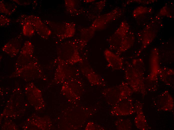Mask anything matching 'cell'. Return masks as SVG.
I'll list each match as a JSON object with an SVG mask.
<instances>
[{"mask_svg": "<svg viewBox=\"0 0 174 130\" xmlns=\"http://www.w3.org/2000/svg\"><path fill=\"white\" fill-rule=\"evenodd\" d=\"M144 70L136 68L132 64H128L125 68L124 74L126 82L133 92L144 96L147 92L144 84Z\"/></svg>", "mask_w": 174, "mask_h": 130, "instance_id": "cell-1", "label": "cell"}, {"mask_svg": "<svg viewBox=\"0 0 174 130\" xmlns=\"http://www.w3.org/2000/svg\"><path fill=\"white\" fill-rule=\"evenodd\" d=\"M133 92L126 82H122L118 85L106 88L102 94L108 100V103L114 106L129 97Z\"/></svg>", "mask_w": 174, "mask_h": 130, "instance_id": "cell-2", "label": "cell"}, {"mask_svg": "<svg viewBox=\"0 0 174 130\" xmlns=\"http://www.w3.org/2000/svg\"><path fill=\"white\" fill-rule=\"evenodd\" d=\"M129 30L128 23L125 21L122 22L115 32L108 38L109 49L116 51L128 33Z\"/></svg>", "mask_w": 174, "mask_h": 130, "instance_id": "cell-3", "label": "cell"}, {"mask_svg": "<svg viewBox=\"0 0 174 130\" xmlns=\"http://www.w3.org/2000/svg\"><path fill=\"white\" fill-rule=\"evenodd\" d=\"M111 113L116 116L128 115L135 112L132 100L128 97L113 106Z\"/></svg>", "mask_w": 174, "mask_h": 130, "instance_id": "cell-4", "label": "cell"}, {"mask_svg": "<svg viewBox=\"0 0 174 130\" xmlns=\"http://www.w3.org/2000/svg\"><path fill=\"white\" fill-rule=\"evenodd\" d=\"M80 69L82 73L92 85L104 86L106 82L104 78L94 70L88 64L81 62Z\"/></svg>", "mask_w": 174, "mask_h": 130, "instance_id": "cell-5", "label": "cell"}, {"mask_svg": "<svg viewBox=\"0 0 174 130\" xmlns=\"http://www.w3.org/2000/svg\"><path fill=\"white\" fill-rule=\"evenodd\" d=\"M154 105L160 110L170 111L173 108V99L167 90H166L155 99Z\"/></svg>", "mask_w": 174, "mask_h": 130, "instance_id": "cell-6", "label": "cell"}, {"mask_svg": "<svg viewBox=\"0 0 174 130\" xmlns=\"http://www.w3.org/2000/svg\"><path fill=\"white\" fill-rule=\"evenodd\" d=\"M122 14L120 9L116 8L109 12L100 16L94 23V28L100 30L104 28L110 22L120 17Z\"/></svg>", "mask_w": 174, "mask_h": 130, "instance_id": "cell-7", "label": "cell"}, {"mask_svg": "<svg viewBox=\"0 0 174 130\" xmlns=\"http://www.w3.org/2000/svg\"><path fill=\"white\" fill-rule=\"evenodd\" d=\"M158 51L157 48H154L151 52L150 60V72L147 79L150 80L158 81V76L160 69Z\"/></svg>", "mask_w": 174, "mask_h": 130, "instance_id": "cell-8", "label": "cell"}, {"mask_svg": "<svg viewBox=\"0 0 174 130\" xmlns=\"http://www.w3.org/2000/svg\"><path fill=\"white\" fill-rule=\"evenodd\" d=\"M104 55L108 66L114 70L122 69L124 65L122 58L109 49H106L104 52Z\"/></svg>", "mask_w": 174, "mask_h": 130, "instance_id": "cell-9", "label": "cell"}, {"mask_svg": "<svg viewBox=\"0 0 174 130\" xmlns=\"http://www.w3.org/2000/svg\"><path fill=\"white\" fill-rule=\"evenodd\" d=\"M136 116L134 119V123L136 127L140 130L148 129V126L142 110V103L139 101H136L134 106Z\"/></svg>", "mask_w": 174, "mask_h": 130, "instance_id": "cell-10", "label": "cell"}, {"mask_svg": "<svg viewBox=\"0 0 174 130\" xmlns=\"http://www.w3.org/2000/svg\"><path fill=\"white\" fill-rule=\"evenodd\" d=\"M158 75L166 85L172 86L174 85V71L172 69L167 67L160 68Z\"/></svg>", "mask_w": 174, "mask_h": 130, "instance_id": "cell-11", "label": "cell"}, {"mask_svg": "<svg viewBox=\"0 0 174 130\" xmlns=\"http://www.w3.org/2000/svg\"><path fill=\"white\" fill-rule=\"evenodd\" d=\"M134 38L131 33H128L122 42L116 54L119 55L129 49L133 44Z\"/></svg>", "mask_w": 174, "mask_h": 130, "instance_id": "cell-12", "label": "cell"}, {"mask_svg": "<svg viewBox=\"0 0 174 130\" xmlns=\"http://www.w3.org/2000/svg\"><path fill=\"white\" fill-rule=\"evenodd\" d=\"M116 126L118 130H127L131 129V123L128 120L119 119L116 121Z\"/></svg>", "mask_w": 174, "mask_h": 130, "instance_id": "cell-13", "label": "cell"}]
</instances>
